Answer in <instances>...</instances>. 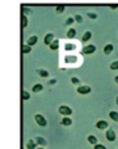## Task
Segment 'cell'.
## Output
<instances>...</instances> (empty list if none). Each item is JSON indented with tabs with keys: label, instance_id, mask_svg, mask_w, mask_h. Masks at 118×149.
<instances>
[{
	"label": "cell",
	"instance_id": "cell-1",
	"mask_svg": "<svg viewBox=\"0 0 118 149\" xmlns=\"http://www.w3.org/2000/svg\"><path fill=\"white\" fill-rule=\"evenodd\" d=\"M58 111H59V114H62V115H64V116H70L72 114V109L70 107V106H66V105L59 106Z\"/></svg>",
	"mask_w": 118,
	"mask_h": 149
},
{
	"label": "cell",
	"instance_id": "cell-2",
	"mask_svg": "<svg viewBox=\"0 0 118 149\" xmlns=\"http://www.w3.org/2000/svg\"><path fill=\"white\" fill-rule=\"evenodd\" d=\"M34 119H36V122H37V124H38V126H41V127H46L47 126V120L45 119L44 115H41V114H37Z\"/></svg>",
	"mask_w": 118,
	"mask_h": 149
},
{
	"label": "cell",
	"instance_id": "cell-3",
	"mask_svg": "<svg viewBox=\"0 0 118 149\" xmlns=\"http://www.w3.org/2000/svg\"><path fill=\"white\" fill-rule=\"evenodd\" d=\"M95 51H96V46L95 45H87V46L83 49V54H85V55H92V54H95Z\"/></svg>",
	"mask_w": 118,
	"mask_h": 149
},
{
	"label": "cell",
	"instance_id": "cell-4",
	"mask_svg": "<svg viewBox=\"0 0 118 149\" xmlns=\"http://www.w3.org/2000/svg\"><path fill=\"white\" fill-rule=\"evenodd\" d=\"M91 86H88V85H80V86H77V93L79 94H88V93H91Z\"/></svg>",
	"mask_w": 118,
	"mask_h": 149
},
{
	"label": "cell",
	"instance_id": "cell-5",
	"mask_svg": "<svg viewBox=\"0 0 118 149\" xmlns=\"http://www.w3.org/2000/svg\"><path fill=\"white\" fill-rule=\"evenodd\" d=\"M55 39V36L53 33H47L46 36H45V38H44V42H45V45L46 46H50V45L53 43V41Z\"/></svg>",
	"mask_w": 118,
	"mask_h": 149
},
{
	"label": "cell",
	"instance_id": "cell-6",
	"mask_svg": "<svg viewBox=\"0 0 118 149\" xmlns=\"http://www.w3.org/2000/svg\"><path fill=\"white\" fill-rule=\"evenodd\" d=\"M37 42H38V37L37 36H30L28 38V41H26V45H29V46H36Z\"/></svg>",
	"mask_w": 118,
	"mask_h": 149
},
{
	"label": "cell",
	"instance_id": "cell-7",
	"mask_svg": "<svg viewBox=\"0 0 118 149\" xmlns=\"http://www.w3.org/2000/svg\"><path fill=\"white\" fill-rule=\"evenodd\" d=\"M113 50H114L113 45L108 43V45H105V46H104V54H105V55H110L112 52H113Z\"/></svg>",
	"mask_w": 118,
	"mask_h": 149
},
{
	"label": "cell",
	"instance_id": "cell-8",
	"mask_svg": "<svg viewBox=\"0 0 118 149\" xmlns=\"http://www.w3.org/2000/svg\"><path fill=\"white\" fill-rule=\"evenodd\" d=\"M96 127H97L98 130H106L109 127V124H108V122H105V120H98L97 123H96Z\"/></svg>",
	"mask_w": 118,
	"mask_h": 149
},
{
	"label": "cell",
	"instance_id": "cell-9",
	"mask_svg": "<svg viewBox=\"0 0 118 149\" xmlns=\"http://www.w3.org/2000/svg\"><path fill=\"white\" fill-rule=\"evenodd\" d=\"M106 139H108L109 141H114V140H116V134H114L113 130H108V131H106Z\"/></svg>",
	"mask_w": 118,
	"mask_h": 149
},
{
	"label": "cell",
	"instance_id": "cell-10",
	"mask_svg": "<svg viewBox=\"0 0 118 149\" xmlns=\"http://www.w3.org/2000/svg\"><path fill=\"white\" fill-rule=\"evenodd\" d=\"M91 38H92V33L88 30V31H85V33L83 34L81 41H83V42H88V41H91Z\"/></svg>",
	"mask_w": 118,
	"mask_h": 149
},
{
	"label": "cell",
	"instance_id": "cell-11",
	"mask_svg": "<svg viewBox=\"0 0 118 149\" xmlns=\"http://www.w3.org/2000/svg\"><path fill=\"white\" fill-rule=\"evenodd\" d=\"M75 37H76V30H75L74 28L68 29V30H67V38L72 39V38H75Z\"/></svg>",
	"mask_w": 118,
	"mask_h": 149
},
{
	"label": "cell",
	"instance_id": "cell-12",
	"mask_svg": "<svg viewBox=\"0 0 118 149\" xmlns=\"http://www.w3.org/2000/svg\"><path fill=\"white\" fill-rule=\"evenodd\" d=\"M50 50H53V51H57V50L59 49V41L58 39H54V41H53V43L50 45Z\"/></svg>",
	"mask_w": 118,
	"mask_h": 149
},
{
	"label": "cell",
	"instance_id": "cell-13",
	"mask_svg": "<svg viewBox=\"0 0 118 149\" xmlns=\"http://www.w3.org/2000/svg\"><path fill=\"white\" fill-rule=\"evenodd\" d=\"M26 26H28V17H26L25 15L21 16V28L25 29Z\"/></svg>",
	"mask_w": 118,
	"mask_h": 149
},
{
	"label": "cell",
	"instance_id": "cell-14",
	"mask_svg": "<svg viewBox=\"0 0 118 149\" xmlns=\"http://www.w3.org/2000/svg\"><path fill=\"white\" fill-rule=\"evenodd\" d=\"M42 89H44V86H42V84H36V85H33V88H32V90H33L34 93H38V92H41Z\"/></svg>",
	"mask_w": 118,
	"mask_h": 149
},
{
	"label": "cell",
	"instance_id": "cell-15",
	"mask_svg": "<svg viewBox=\"0 0 118 149\" xmlns=\"http://www.w3.org/2000/svg\"><path fill=\"white\" fill-rule=\"evenodd\" d=\"M62 124H63V126H71V124H72V120L68 118V116H64V118L62 119Z\"/></svg>",
	"mask_w": 118,
	"mask_h": 149
},
{
	"label": "cell",
	"instance_id": "cell-16",
	"mask_svg": "<svg viewBox=\"0 0 118 149\" xmlns=\"http://www.w3.org/2000/svg\"><path fill=\"white\" fill-rule=\"evenodd\" d=\"M64 9H66V7H64L63 4H60V5H57V8H55V12H57L58 15H60V13L64 12Z\"/></svg>",
	"mask_w": 118,
	"mask_h": 149
},
{
	"label": "cell",
	"instance_id": "cell-17",
	"mask_svg": "<svg viewBox=\"0 0 118 149\" xmlns=\"http://www.w3.org/2000/svg\"><path fill=\"white\" fill-rule=\"evenodd\" d=\"M30 49L32 47L29 46V45H24L22 49H21V51H22V54H29V52H30Z\"/></svg>",
	"mask_w": 118,
	"mask_h": 149
},
{
	"label": "cell",
	"instance_id": "cell-18",
	"mask_svg": "<svg viewBox=\"0 0 118 149\" xmlns=\"http://www.w3.org/2000/svg\"><path fill=\"white\" fill-rule=\"evenodd\" d=\"M37 72H38V74L41 77H49V72H47L46 70H38Z\"/></svg>",
	"mask_w": 118,
	"mask_h": 149
},
{
	"label": "cell",
	"instance_id": "cell-19",
	"mask_svg": "<svg viewBox=\"0 0 118 149\" xmlns=\"http://www.w3.org/2000/svg\"><path fill=\"white\" fill-rule=\"evenodd\" d=\"M109 115H110V119H113L114 122H118V113L117 111H110Z\"/></svg>",
	"mask_w": 118,
	"mask_h": 149
},
{
	"label": "cell",
	"instance_id": "cell-20",
	"mask_svg": "<svg viewBox=\"0 0 118 149\" xmlns=\"http://www.w3.org/2000/svg\"><path fill=\"white\" fill-rule=\"evenodd\" d=\"M88 141H89L91 144H93V145L97 144V139H96L93 135H89V136H88Z\"/></svg>",
	"mask_w": 118,
	"mask_h": 149
},
{
	"label": "cell",
	"instance_id": "cell-21",
	"mask_svg": "<svg viewBox=\"0 0 118 149\" xmlns=\"http://www.w3.org/2000/svg\"><path fill=\"white\" fill-rule=\"evenodd\" d=\"M110 70H112V71L118 70V60H114V62L110 63Z\"/></svg>",
	"mask_w": 118,
	"mask_h": 149
},
{
	"label": "cell",
	"instance_id": "cell-22",
	"mask_svg": "<svg viewBox=\"0 0 118 149\" xmlns=\"http://www.w3.org/2000/svg\"><path fill=\"white\" fill-rule=\"evenodd\" d=\"M21 97H22V100H24V101H28L29 98H30V94H29V93L26 92V90H24L22 94H21Z\"/></svg>",
	"mask_w": 118,
	"mask_h": 149
},
{
	"label": "cell",
	"instance_id": "cell-23",
	"mask_svg": "<svg viewBox=\"0 0 118 149\" xmlns=\"http://www.w3.org/2000/svg\"><path fill=\"white\" fill-rule=\"evenodd\" d=\"M36 141L38 143L39 145H46V140H45L44 137H37V139H36Z\"/></svg>",
	"mask_w": 118,
	"mask_h": 149
},
{
	"label": "cell",
	"instance_id": "cell-24",
	"mask_svg": "<svg viewBox=\"0 0 118 149\" xmlns=\"http://www.w3.org/2000/svg\"><path fill=\"white\" fill-rule=\"evenodd\" d=\"M26 147H28V149H36V144H34L33 140H29L28 144H26Z\"/></svg>",
	"mask_w": 118,
	"mask_h": 149
},
{
	"label": "cell",
	"instance_id": "cell-25",
	"mask_svg": "<svg viewBox=\"0 0 118 149\" xmlns=\"http://www.w3.org/2000/svg\"><path fill=\"white\" fill-rule=\"evenodd\" d=\"M75 22V17H68L66 20V25H72Z\"/></svg>",
	"mask_w": 118,
	"mask_h": 149
},
{
	"label": "cell",
	"instance_id": "cell-26",
	"mask_svg": "<svg viewBox=\"0 0 118 149\" xmlns=\"http://www.w3.org/2000/svg\"><path fill=\"white\" fill-rule=\"evenodd\" d=\"M75 21H76V22H79V24H81V22H83L81 15H75Z\"/></svg>",
	"mask_w": 118,
	"mask_h": 149
},
{
	"label": "cell",
	"instance_id": "cell-27",
	"mask_svg": "<svg viewBox=\"0 0 118 149\" xmlns=\"http://www.w3.org/2000/svg\"><path fill=\"white\" fill-rule=\"evenodd\" d=\"M88 17L92 18V20H96V18H97V15H96V13H93V12H88Z\"/></svg>",
	"mask_w": 118,
	"mask_h": 149
},
{
	"label": "cell",
	"instance_id": "cell-28",
	"mask_svg": "<svg viewBox=\"0 0 118 149\" xmlns=\"http://www.w3.org/2000/svg\"><path fill=\"white\" fill-rule=\"evenodd\" d=\"M71 82L72 84H75V85H77L80 82V80L77 79V77H71Z\"/></svg>",
	"mask_w": 118,
	"mask_h": 149
},
{
	"label": "cell",
	"instance_id": "cell-29",
	"mask_svg": "<svg viewBox=\"0 0 118 149\" xmlns=\"http://www.w3.org/2000/svg\"><path fill=\"white\" fill-rule=\"evenodd\" d=\"M30 9L29 8H22V15H30Z\"/></svg>",
	"mask_w": 118,
	"mask_h": 149
},
{
	"label": "cell",
	"instance_id": "cell-30",
	"mask_svg": "<svg viewBox=\"0 0 118 149\" xmlns=\"http://www.w3.org/2000/svg\"><path fill=\"white\" fill-rule=\"evenodd\" d=\"M95 149H106L105 145H101V144H96L95 145Z\"/></svg>",
	"mask_w": 118,
	"mask_h": 149
},
{
	"label": "cell",
	"instance_id": "cell-31",
	"mask_svg": "<svg viewBox=\"0 0 118 149\" xmlns=\"http://www.w3.org/2000/svg\"><path fill=\"white\" fill-rule=\"evenodd\" d=\"M118 8V4H112L110 5V9H117Z\"/></svg>",
	"mask_w": 118,
	"mask_h": 149
},
{
	"label": "cell",
	"instance_id": "cell-32",
	"mask_svg": "<svg viewBox=\"0 0 118 149\" xmlns=\"http://www.w3.org/2000/svg\"><path fill=\"white\" fill-rule=\"evenodd\" d=\"M114 81H116L117 84H118V76H116V77H114Z\"/></svg>",
	"mask_w": 118,
	"mask_h": 149
},
{
	"label": "cell",
	"instance_id": "cell-33",
	"mask_svg": "<svg viewBox=\"0 0 118 149\" xmlns=\"http://www.w3.org/2000/svg\"><path fill=\"white\" fill-rule=\"evenodd\" d=\"M116 103H117V105H118V97L116 98Z\"/></svg>",
	"mask_w": 118,
	"mask_h": 149
},
{
	"label": "cell",
	"instance_id": "cell-34",
	"mask_svg": "<svg viewBox=\"0 0 118 149\" xmlns=\"http://www.w3.org/2000/svg\"><path fill=\"white\" fill-rule=\"evenodd\" d=\"M38 149H45V148H38Z\"/></svg>",
	"mask_w": 118,
	"mask_h": 149
}]
</instances>
